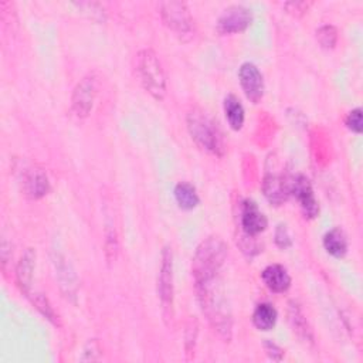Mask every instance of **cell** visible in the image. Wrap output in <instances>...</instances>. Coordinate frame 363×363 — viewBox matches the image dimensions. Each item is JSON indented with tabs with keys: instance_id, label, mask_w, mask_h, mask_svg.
Returning a JSON list of instances; mask_svg holds the SVG:
<instances>
[{
	"instance_id": "1",
	"label": "cell",
	"mask_w": 363,
	"mask_h": 363,
	"mask_svg": "<svg viewBox=\"0 0 363 363\" xmlns=\"http://www.w3.org/2000/svg\"><path fill=\"white\" fill-rule=\"evenodd\" d=\"M194 288L200 308L208 323L224 342H230L233 336V316L218 277Z\"/></svg>"
},
{
	"instance_id": "2",
	"label": "cell",
	"mask_w": 363,
	"mask_h": 363,
	"mask_svg": "<svg viewBox=\"0 0 363 363\" xmlns=\"http://www.w3.org/2000/svg\"><path fill=\"white\" fill-rule=\"evenodd\" d=\"M228 255V247L218 235L204 238L196 248L191 259V275L194 286L218 277Z\"/></svg>"
},
{
	"instance_id": "3",
	"label": "cell",
	"mask_w": 363,
	"mask_h": 363,
	"mask_svg": "<svg viewBox=\"0 0 363 363\" xmlns=\"http://www.w3.org/2000/svg\"><path fill=\"white\" fill-rule=\"evenodd\" d=\"M133 69L143 89L156 101H162L166 96V72L159 55L152 48H143L135 55Z\"/></svg>"
},
{
	"instance_id": "4",
	"label": "cell",
	"mask_w": 363,
	"mask_h": 363,
	"mask_svg": "<svg viewBox=\"0 0 363 363\" xmlns=\"http://www.w3.org/2000/svg\"><path fill=\"white\" fill-rule=\"evenodd\" d=\"M187 130L191 139L204 150L216 155H224V139L217 123L207 115L206 111L200 108H193L189 111L187 118Z\"/></svg>"
},
{
	"instance_id": "5",
	"label": "cell",
	"mask_w": 363,
	"mask_h": 363,
	"mask_svg": "<svg viewBox=\"0 0 363 363\" xmlns=\"http://www.w3.org/2000/svg\"><path fill=\"white\" fill-rule=\"evenodd\" d=\"M160 17L164 26L183 40L193 37L194 21L184 1H163L160 3Z\"/></svg>"
},
{
	"instance_id": "6",
	"label": "cell",
	"mask_w": 363,
	"mask_h": 363,
	"mask_svg": "<svg viewBox=\"0 0 363 363\" xmlns=\"http://www.w3.org/2000/svg\"><path fill=\"white\" fill-rule=\"evenodd\" d=\"M173 254L169 245L163 247L160 254V267L157 274V296L160 299L166 318L172 316L173 311Z\"/></svg>"
},
{
	"instance_id": "7",
	"label": "cell",
	"mask_w": 363,
	"mask_h": 363,
	"mask_svg": "<svg viewBox=\"0 0 363 363\" xmlns=\"http://www.w3.org/2000/svg\"><path fill=\"white\" fill-rule=\"evenodd\" d=\"M96 92H98V77L95 72H89L78 81L71 96V108L75 116L86 118L91 113Z\"/></svg>"
},
{
	"instance_id": "8",
	"label": "cell",
	"mask_w": 363,
	"mask_h": 363,
	"mask_svg": "<svg viewBox=\"0 0 363 363\" xmlns=\"http://www.w3.org/2000/svg\"><path fill=\"white\" fill-rule=\"evenodd\" d=\"M252 23L251 9L242 4H233L223 10L221 16L217 20L216 28L220 34H234L241 33Z\"/></svg>"
},
{
	"instance_id": "9",
	"label": "cell",
	"mask_w": 363,
	"mask_h": 363,
	"mask_svg": "<svg viewBox=\"0 0 363 363\" xmlns=\"http://www.w3.org/2000/svg\"><path fill=\"white\" fill-rule=\"evenodd\" d=\"M291 196H294L299 204L303 217L312 220L319 214V204L315 197L312 184L305 174H298L291 179Z\"/></svg>"
},
{
	"instance_id": "10",
	"label": "cell",
	"mask_w": 363,
	"mask_h": 363,
	"mask_svg": "<svg viewBox=\"0 0 363 363\" xmlns=\"http://www.w3.org/2000/svg\"><path fill=\"white\" fill-rule=\"evenodd\" d=\"M238 79L247 99L252 104H258L265 91L264 77L258 67L250 61L242 62L238 68Z\"/></svg>"
},
{
	"instance_id": "11",
	"label": "cell",
	"mask_w": 363,
	"mask_h": 363,
	"mask_svg": "<svg viewBox=\"0 0 363 363\" xmlns=\"http://www.w3.org/2000/svg\"><path fill=\"white\" fill-rule=\"evenodd\" d=\"M268 225L267 216L261 211L257 201L252 199H245L241 203L240 210V227L242 234L250 237H257L262 231H265Z\"/></svg>"
},
{
	"instance_id": "12",
	"label": "cell",
	"mask_w": 363,
	"mask_h": 363,
	"mask_svg": "<svg viewBox=\"0 0 363 363\" xmlns=\"http://www.w3.org/2000/svg\"><path fill=\"white\" fill-rule=\"evenodd\" d=\"M291 179L278 173H265L262 179V193L272 206L284 204L291 196Z\"/></svg>"
},
{
	"instance_id": "13",
	"label": "cell",
	"mask_w": 363,
	"mask_h": 363,
	"mask_svg": "<svg viewBox=\"0 0 363 363\" xmlns=\"http://www.w3.org/2000/svg\"><path fill=\"white\" fill-rule=\"evenodd\" d=\"M50 180L41 167H30L23 174V191L30 199H41L50 191Z\"/></svg>"
},
{
	"instance_id": "14",
	"label": "cell",
	"mask_w": 363,
	"mask_h": 363,
	"mask_svg": "<svg viewBox=\"0 0 363 363\" xmlns=\"http://www.w3.org/2000/svg\"><path fill=\"white\" fill-rule=\"evenodd\" d=\"M261 278L265 284V286L275 294H284L291 286V275L286 271V268L281 264H271L265 267L261 272Z\"/></svg>"
},
{
	"instance_id": "15",
	"label": "cell",
	"mask_w": 363,
	"mask_h": 363,
	"mask_svg": "<svg viewBox=\"0 0 363 363\" xmlns=\"http://www.w3.org/2000/svg\"><path fill=\"white\" fill-rule=\"evenodd\" d=\"M34 268H35V250L27 248L20 257V261L16 268L17 285L20 286L21 292H24L27 296L31 294Z\"/></svg>"
},
{
	"instance_id": "16",
	"label": "cell",
	"mask_w": 363,
	"mask_h": 363,
	"mask_svg": "<svg viewBox=\"0 0 363 363\" xmlns=\"http://www.w3.org/2000/svg\"><path fill=\"white\" fill-rule=\"evenodd\" d=\"M322 242L325 251L335 258H343L349 248L346 233L340 227H333L326 231Z\"/></svg>"
},
{
	"instance_id": "17",
	"label": "cell",
	"mask_w": 363,
	"mask_h": 363,
	"mask_svg": "<svg viewBox=\"0 0 363 363\" xmlns=\"http://www.w3.org/2000/svg\"><path fill=\"white\" fill-rule=\"evenodd\" d=\"M288 319H289V323H291L294 332L303 342H309V343L313 342L312 328H311L306 316L303 315L301 306L296 302H294V301H291L289 306H288Z\"/></svg>"
},
{
	"instance_id": "18",
	"label": "cell",
	"mask_w": 363,
	"mask_h": 363,
	"mask_svg": "<svg viewBox=\"0 0 363 363\" xmlns=\"http://www.w3.org/2000/svg\"><path fill=\"white\" fill-rule=\"evenodd\" d=\"M278 319V312L275 306L269 302H261L255 306L252 312V323L258 330L268 332L271 330Z\"/></svg>"
},
{
	"instance_id": "19",
	"label": "cell",
	"mask_w": 363,
	"mask_h": 363,
	"mask_svg": "<svg viewBox=\"0 0 363 363\" xmlns=\"http://www.w3.org/2000/svg\"><path fill=\"white\" fill-rule=\"evenodd\" d=\"M223 105H224L225 119H227L230 128L234 130H240L245 121V111H244L241 101L234 94H228L224 98Z\"/></svg>"
},
{
	"instance_id": "20",
	"label": "cell",
	"mask_w": 363,
	"mask_h": 363,
	"mask_svg": "<svg viewBox=\"0 0 363 363\" xmlns=\"http://www.w3.org/2000/svg\"><path fill=\"white\" fill-rule=\"evenodd\" d=\"M177 206L182 210H193L200 203V196L196 187L189 182H179L173 190Z\"/></svg>"
},
{
	"instance_id": "21",
	"label": "cell",
	"mask_w": 363,
	"mask_h": 363,
	"mask_svg": "<svg viewBox=\"0 0 363 363\" xmlns=\"http://www.w3.org/2000/svg\"><path fill=\"white\" fill-rule=\"evenodd\" d=\"M28 296H31V301H33V305L38 309V312L45 318L48 319L52 325L55 326H60V319H58V315L55 313V311L52 309L48 298L44 295V294H30Z\"/></svg>"
},
{
	"instance_id": "22",
	"label": "cell",
	"mask_w": 363,
	"mask_h": 363,
	"mask_svg": "<svg viewBox=\"0 0 363 363\" xmlns=\"http://www.w3.org/2000/svg\"><path fill=\"white\" fill-rule=\"evenodd\" d=\"M315 37L322 48L332 50L337 43V28L332 24H323L316 30Z\"/></svg>"
},
{
	"instance_id": "23",
	"label": "cell",
	"mask_w": 363,
	"mask_h": 363,
	"mask_svg": "<svg viewBox=\"0 0 363 363\" xmlns=\"http://www.w3.org/2000/svg\"><path fill=\"white\" fill-rule=\"evenodd\" d=\"M237 242L240 244V248L241 251L248 255V257H252L255 254H258L259 251H262V245L257 241V237H250V235H245V234H241L240 238H237Z\"/></svg>"
},
{
	"instance_id": "24",
	"label": "cell",
	"mask_w": 363,
	"mask_h": 363,
	"mask_svg": "<svg viewBox=\"0 0 363 363\" xmlns=\"http://www.w3.org/2000/svg\"><path fill=\"white\" fill-rule=\"evenodd\" d=\"M274 241H275L277 247L281 248V250H286V248L292 247V238H291V234H289V231H288L286 224L279 223V224L275 227Z\"/></svg>"
},
{
	"instance_id": "25",
	"label": "cell",
	"mask_w": 363,
	"mask_h": 363,
	"mask_svg": "<svg viewBox=\"0 0 363 363\" xmlns=\"http://www.w3.org/2000/svg\"><path fill=\"white\" fill-rule=\"evenodd\" d=\"M345 123L347 126L349 130L354 132V133H362L363 130V121H362V109L360 108H354L352 109L346 119H345Z\"/></svg>"
},
{
	"instance_id": "26",
	"label": "cell",
	"mask_w": 363,
	"mask_h": 363,
	"mask_svg": "<svg viewBox=\"0 0 363 363\" xmlns=\"http://www.w3.org/2000/svg\"><path fill=\"white\" fill-rule=\"evenodd\" d=\"M264 350H265L267 356L271 360H274V362H281L284 359V356H285V350L281 346H278L275 342L269 340V339L264 340Z\"/></svg>"
},
{
	"instance_id": "27",
	"label": "cell",
	"mask_w": 363,
	"mask_h": 363,
	"mask_svg": "<svg viewBox=\"0 0 363 363\" xmlns=\"http://www.w3.org/2000/svg\"><path fill=\"white\" fill-rule=\"evenodd\" d=\"M311 4H312L311 1H303V0H301V1H288V3L284 4V9L295 17H301L309 10Z\"/></svg>"
},
{
	"instance_id": "28",
	"label": "cell",
	"mask_w": 363,
	"mask_h": 363,
	"mask_svg": "<svg viewBox=\"0 0 363 363\" xmlns=\"http://www.w3.org/2000/svg\"><path fill=\"white\" fill-rule=\"evenodd\" d=\"M99 352H101V347H99L98 342H96L95 339H89V340L86 342V345L84 346L81 360H96L98 357L94 356V353L99 354Z\"/></svg>"
}]
</instances>
